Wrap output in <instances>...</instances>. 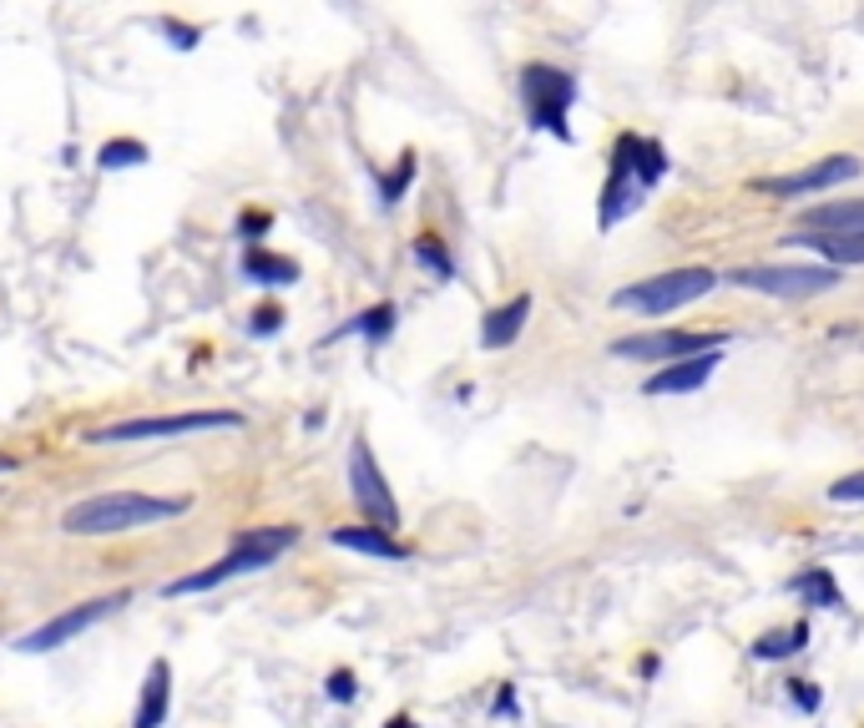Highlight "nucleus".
Wrapping results in <instances>:
<instances>
[{
	"mask_svg": "<svg viewBox=\"0 0 864 728\" xmlns=\"http://www.w3.org/2000/svg\"><path fill=\"white\" fill-rule=\"evenodd\" d=\"M788 592L809 597L814 608H839V602H844L839 587H834V577H829L825 567H809V571H799V577H788Z\"/></svg>",
	"mask_w": 864,
	"mask_h": 728,
	"instance_id": "21",
	"label": "nucleus"
},
{
	"mask_svg": "<svg viewBox=\"0 0 864 728\" xmlns=\"http://www.w3.org/2000/svg\"><path fill=\"white\" fill-rule=\"evenodd\" d=\"M718 370V355H698V359H678V365H663L657 374L642 380L647 395H688V390H703Z\"/></svg>",
	"mask_w": 864,
	"mask_h": 728,
	"instance_id": "11",
	"label": "nucleus"
},
{
	"mask_svg": "<svg viewBox=\"0 0 864 728\" xmlns=\"http://www.w3.org/2000/svg\"><path fill=\"white\" fill-rule=\"evenodd\" d=\"M142 162H152V152H147V142H137V137H112V142L96 152V167H106V173L142 167Z\"/></svg>",
	"mask_w": 864,
	"mask_h": 728,
	"instance_id": "22",
	"label": "nucleus"
},
{
	"mask_svg": "<svg viewBox=\"0 0 864 728\" xmlns=\"http://www.w3.org/2000/svg\"><path fill=\"white\" fill-rule=\"evenodd\" d=\"M329 542L344 546V552H365V556H384V562H405V546L394 542L390 531L380 527H334L329 531Z\"/></svg>",
	"mask_w": 864,
	"mask_h": 728,
	"instance_id": "16",
	"label": "nucleus"
},
{
	"mask_svg": "<svg viewBox=\"0 0 864 728\" xmlns=\"http://www.w3.org/2000/svg\"><path fill=\"white\" fill-rule=\"evenodd\" d=\"M788 693H794V703H799L804 714H814V708H819V693H814V683H804V678H794V683H788Z\"/></svg>",
	"mask_w": 864,
	"mask_h": 728,
	"instance_id": "30",
	"label": "nucleus"
},
{
	"mask_svg": "<svg viewBox=\"0 0 864 728\" xmlns=\"http://www.w3.org/2000/svg\"><path fill=\"white\" fill-rule=\"evenodd\" d=\"M324 693L334 703H354V698H359V678H354L349 668H334V673H329V683H324Z\"/></svg>",
	"mask_w": 864,
	"mask_h": 728,
	"instance_id": "28",
	"label": "nucleus"
},
{
	"mask_svg": "<svg viewBox=\"0 0 864 728\" xmlns=\"http://www.w3.org/2000/svg\"><path fill=\"white\" fill-rule=\"evenodd\" d=\"M278 556H263V552H233L228 546V556L223 562H212V567H203V571H183V577H172L162 592L168 597H193V592H212V587H223V582H233V577H253V571H263V567H274Z\"/></svg>",
	"mask_w": 864,
	"mask_h": 728,
	"instance_id": "9",
	"label": "nucleus"
},
{
	"mask_svg": "<svg viewBox=\"0 0 864 728\" xmlns=\"http://www.w3.org/2000/svg\"><path fill=\"white\" fill-rule=\"evenodd\" d=\"M794 249H814L825 253L829 268H844V264H864V239H844V233H794Z\"/></svg>",
	"mask_w": 864,
	"mask_h": 728,
	"instance_id": "18",
	"label": "nucleus"
},
{
	"mask_svg": "<svg viewBox=\"0 0 864 728\" xmlns=\"http://www.w3.org/2000/svg\"><path fill=\"white\" fill-rule=\"evenodd\" d=\"M172 714V662L158 658L147 668V683H142V698H137V718L131 728H162Z\"/></svg>",
	"mask_w": 864,
	"mask_h": 728,
	"instance_id": "12",
	"label": "nucleus"
},
{
	"mask_svg": "<svg viewBox=\"0 0 864 728\" xmlns=\"http://www.w3.org/2000/svg\"><path fill=\"white\" fill-rule=\"evenodd\" d=\"M268 228H274V212L249 208V212H243V218H238V239L249 243V249H258V243L268 239Z\"/></svg>",
	"mask_w": 864,
	"mask_h": 728,
	"instance_id": "26",
	"label": "nucleus"
},
{
	"mask_svg": "<svg viewBox=\"0 0 864 728\" xmlns=\"http://www.w3.org/2000/svg\"><path fill=\"white\" fill-rule=\"evenodd\" d=\"M804 233H844V239H864V198L804 208Z\"/></svg>",
	"mask_w": 864,
	"mask_h": 728,
	"instance_id": "13",
	"label": "nucleus"
},
{
	"mask_svg": "<svg viewBox=\"0 0 864 728\" xmlns=\"http://www.w3.org/2000/svg\"><path fill=\"white\" fill-rule=\"evenodd\" d=\"M713 284H718L713 268H672V274L642 278V284H632V289H617L612 304L657 319V314H672V309H682V304H698L703 293H713Z\"/></svg>",
	"mask_w": 864,
	"mask_h": 728,
	"instance_id": "3",
	"label": "nucleus"
},
{
	"mask_svg": "<svg viewBox=\"0 0 864 728\" xmlns=\"http://www.w3.org/2000/svg\"><path fill=\"white\" fill-rule=\"evenodd\" d=\"M521 96H526V112H531V127H546L551 137H562V142H572V127H566V117H572L576 106V81L566 77L562 67H526L521 71Z\"/></svg>",
	"mask_w": 864,
	"mask_h": 728,
	"instance_id": "4",
	"label": "nucleus"
},
{
	"mask_svg": "<svg viewBox=\"0 0 864 728\" xmlns=\"http://www.w3.org/2000/svg\"><path fill=\"white\" fill-rule=\"evenodd\" d=\"M284 324H288V314H284V304H274V299H268V304H258L249 314V334H253V339H274Z\"/></svg>",
	"mask_w": 864,
	"mask_h": 728,
	"instance_id": "25",
	"label": "nucleus"
},
{
	"mask_svg": "<svg viewBox=\"0 0 864 728\" xmlns=\"http://www.w3.org/2000/svg\"><path fill=\"white\" fill-rule=\"evenodd\" d=\"M243 278L258 284V289H284V284H299V264L258 243V249H243Z\"/></svg>",
	"mask_w": 864,
	"mask_h": 728,
	"instance_id": "15",
	"label": "nucleus"
},
{
	"mask_svg": "<svg viewBox=\"0 0 864 728\" xmlns=\"http://www.w3.org/2000/svg\"><path fill=\"white\" fill-rule=\"evenodd\" d=\"M728 284L769 293V299H814V293L834 289L839 274L834 268H804V264H744L728 274Z\"/></svg>",
	"mask_w": 864,
	"mask_h": 728,
	"instance_id": "5",
	"label": "nucleus"
},
{
	"mask_svg": "<svg viewBox=\"0 0 864 728\" xmlns=\"http://www.w3.org/2000/svg\"><path fill=\"white\" fill-rule=\"evenodd\" d=\"M158 31L172 41V46H177V51H193L197 41H203V31H197V26H187V21H177V15H162V21H158Z\"/></svg>",
	"mask_w": 864,
	"mask_h": 728,
	"instance_id": "27",
	"label": "nucleus"
},
{
	"mask_svg": "<svg viewBox=\"0 0 864 728\" xmlns=\"http://www.w3.org/2000/svg\"><path fill=\"white\" fill-rule=\"evenodd\" d=\"M349 490H354V506L369 517V527L390 531V536L400 531V506H394V490L384 481L375 451H369V440H354L349 446Z\"/></svg>",
	"mask_w": 864,
	"mask_h": 728,
	"instance_id": "7",
	"label": "nucleus"
},
{
	"mask_svg": "<svg viewBox=\"0 0 864 728\" xmlns=\"http://www.w3.org/2000/svg\"><path fill=\"white\" fill-rule=\"evenodd\" d=\"M187 496H142V490H102V496H87V501L66 506L61 511V531L66 536H117V531H137V527H162V521L183 517Z\"/></svg>",
	"mask_w": 864,
	"mask_h": 728,
	"instance_id": "1",
	"label": "nucleus"
},
{
	"mask_svg": "<svg viewBox=\"0 0 864 728\" xmlns=\"http://www.w3.org/2000/svg\"><path fill=\"white\" fill-rule=\"evenodd\" d=\"M829 501H839V506L864 501V471H854V476H839L834 486H829Z\"/></svg>",
	"mask_w": 864,
	"mask_h": 728,
	"instance_id": "29",
	"label": "nucleus"
},
{
	"mask_svg": "<svg viewBox=\"0 0 864 728\" xmlns=\"http://www.w3.org/2000/svg\"><path fill=\"white\" fill-rule=\"evenodd\" d=\"M238 411H183V415H131V420L92 430V446H131V440H172V436H203V430H238Z\"/></svg>",
	"mask_w": 864,
	"mask_h": 728,
	"instance_id": "2",
	"label": "nucleus"
},
{
	"mask_svg": "<svg viewBox=\"0 0 864 728\" xmlns=\"http://www.w3.org/2000/svg\"><path fill=\"white\" fill-rule=\"evenodd\" d=\"M860 167H864L860 158H850V152H839V158L814 162V167H804V173L769 177V183H759V187H763V193H779V198H799V193H819V187L850 183V177H860Z\"/></svg>",
	"mask_w": 864,
	"mask_h": 728,
	"instance_id": "10",
	"label": "nucleus"
},
{
	"mask_svg": "<svg viewBox=\"0 0 864 728\" xmlns=\"http://www.w3.org/2000/svg\"><path fill=\"white\" fill-rule=\"evenodd\" d=\"M288 546H299V527H249V531H233V552L284 556Z\"/></svg>",
	"mask_w": 864,
	"mask_h": 728,
	"instance_id": "19",
	"label": "nucleus"
},
{
	"mask_svg": "<svg viewBox=\"0 0 864 728\" xmlns=\"http://www.w3.org/2000/svg\"><path fill=\"white\" fill-rule=\"evenodd\" d=\"M415 264L419 268H430L440 284L446 278H456V264H450V253H446V243L435 239V233H425V239H415Z\"/></svg>",
	"mask_w": 864,
	"mask_h": 728,
	"instance_id": "23",
	"label": "nucleus"
},
{
	"mask_svg": "<svg viewBox=\"0 0 864 728\" xmlns=\"http://www.w3.org/2000/svg\"><path fill=\"white\" fill-rule=\"evenodd\" d=\"M127 602H131V592H106V597L81 602V608L56 612L51 623H41V627H31V633L15 637V652H56V648H66L71 637H81L87 627L106 623V617H112L117 608H127Z\"/></svg>",
	"mask_w": 864,
	"mask_h": 728,
	"instance_id": "6",
	"label": "nucleus"
},
{
	"mask_svg": "<svg viewBox=\"0 0 864 728\" xmlns=\"http://www.w3.org/2000/svg\"><path fill=\"white\" fill-rule=\"evenodd\" d=\"M410 183H415V152H405V158H400V167L380 177V203H384V208H394V203L405 198Z\"/></svg>",
	"mask_w": 864,
	"mask_h": 728,
	"instance_id": "24",
	"label": "nucleus"
},
{
	"mask_svg": "<svg viewBox=\"0 0 864 728\" xmlns=\"http://www.w3.org/2000/svg\"><path fill=\"white\" fill-rule=\"evenodd\" d=\"M804 643H809V623H794V627H784V633H763L759 643H753V658H759V662L794 658Z\"/></svg>",
	"mask_w": 864,
	"mask_h": 728,
	"instance_id": "20",
	"label": "nucleus"
},
{
	"mask_svg": "<svg viewBox=\"0 0 864 728\" xmlns=\"http://www.w3.org/2000/svg\"><path fill=\"white\" fill-rule=\"evenodd\" d=\"M526 319H531V299H526V293H516L511 304H500V309H491V314H485L481 345H485V349L516 345V339H521V330H526Z\"/></svg>",
	"mask_w": 864,
	"mask_h": 728,
	"instance_id": "14",
	"label": "nucleus"
},
{
	"mask_svg": "<svg viewBox=\"0 0 864 728\" xmlns=\"http://www.w3.org/2000/svg\"><path fill=\"white\" fill-rule=\"evenodd\" d=\"M384 728H419V724H415V718H410V714H400V718H390V724H384Z\"/></svg>",
	"mask_w": 864,
	"mask_h": 728,
	"instance_id": "31",
	"label": "nucleus"
},
{
	"mask_svg": "<svg viewBox=\"0 0 864 728\" xmlns=\"http://www.w3.org/2000/svg\"><path fill=\"white\" fill-rule=\"evenodd\" d=\"M723 334H688V330H657V334H632V339H617L612 355L622 359H698V355H718Z\"/></svg>",
	"mask_w": 864,
	"mask_h": 728,
	"instance_id": "8",
	"label": "nucleus"
},
{
	"mask_svg": "<svg viewBox=\"0 0 864 728\" xmlns=\"http://www.w3.org/2000/svg\"><path fill=\"white\" fill-rule=\"evenodd\" d=\"M394 319H400V309L394 304H375V309H365V314H354L349 324H339V330L329 334L324 345H334V339H349V334H359V339H369V345H384L394 334Z\"/></svg>",
	"mask_w": 864,
	"mask_h": 728,
	"instance_id": "17",
	"label": "nucleus"
}]
</instances>
